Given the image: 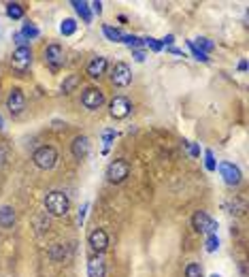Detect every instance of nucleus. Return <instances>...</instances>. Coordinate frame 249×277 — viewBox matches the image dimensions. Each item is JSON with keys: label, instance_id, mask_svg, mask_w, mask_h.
I'll use <instances>...</instances> for the list:
<instances>
[{"label": "nucleus", "instance_id": "6", "mask_svg": "<svg viewBox=\"0 0 249 277\" xmlns=\"http://www.w3.org/2000/svg\"><path fill=\"white\" fill-rule=\"evenodd\" d=\"M7 109L9 113L17 117L23 113V109H26V94H23L19 88H13L9 92V98H7Z\"/></svg>", "mask_w": 249, "mask_h": 277}, {"label": "nucleus", "instance_id": "20", "mask_svg": "<svg viewBox=\"0 0 249 277\" xmlns=\"http://www.w3.org/2000/svg\"><path fill=\"white\" fill-rule=\"evenodd\" d=\"M60 32L64 34V37H73V34L77 32V21L73 17H66L62 23H60Z\"/></svg>", "mask_w": 249, "mask_h": 277}, {"label": "nucleus", "instance_id": "41", "mask_svg": "<svg viewBox=\"0 0 249 277\" xmlns=\"http://www.w3.org/2000/svg\"><path fill=\"white\" fill-rule=\"evenodd\" d=\"M0 162H3V149H0Z\"/></svg>", "mask_w": 249, "mask_h": 277}, {"label": "nucleus", "instance_id": "2", "mask_svg": "<svg viewBox=\"0 0 249 277\" xmlns=\"http://www.w3.org/2000/svg\"><path fill=\"white\" fill-rule=\"evenodd\" d=\"M32 162L37 164L41 171H51V168L56 166V162H58V152H56V147H51V145H41L37 152L32 154Z\"/></svg>", "mask_w": 249, "mask_h": 277}, {"label": "nucleus", "instance_id": "33", "mask_svg": "<svg viewBox=\"0 0 249 277\" xmlns=\"http://www.w3.org/2000/svg\"><path fill=\"white\" fill-rule=\"evenodd\" d=\"M183 143H185V147L189 149V154H192V156H200V149H198V147L194 145L192 141H183Z\"/></svg>", "mask_w": 249, "mask_h": 277}, {"label": "nucleus", "instance_id": "23", "mask_svg": "<svg viewBox=\"0 0 249 277\" xmlns=\"http://www.w3.org/2000/svg\"><path fill=\"white\" fill-rule=\"evenodd\" d=\"M185 277H203V267L198 262H189L185 267Z\"/></svg>", "mask_w": 249, "mask_h": 277}, {"label": "nucleus", "instance_id": "10", "mask_svg": "<svg viewBox=\"0 0 249 277\" xmlns=\"http://www.w3.org/2000/svg\"><path fill=\"white\" fill-rule=\"evenodd\" d=\"M11 64H13L15 70L23 73V70L32 64V49L30 47H15L13 56H11Z\"/></svg>", "mask_w": 249, "mask_h": 277}, {"label": "nucleus", "instance_id": "27", "mask_svg": "<svg viewBox=\"0 0 249 277\" xmlns=\"http://www.w3.org/2000/svg\"><path fill=\"white\" fill-rule=\"evenodd\" d=\"M217 247H219V239H217L215 233H211L207 237V251H209V254H213V251H217Z\"/></svg>", "mask_w": 249, "mask_h": 277}, {"label": "nucleus", "instance_id": "16", "mask_svg": "<svg viewBox=\"0 0 249 277\" xmlns=\"http://www.w3.org/2000/svg\"><path fill=\"white\" fill-rule=\"evenodd\" d=\"M15 209L11 207V205H3L0 207V228H11L15 224Z\"/></svg>", "mask_w": 249, "mask_h": 277}, {"label": "nucleus", "instance_id": "12", "mask_svg": "<svg viewBox=\"0 0 249 277\" xmlns=\"http://www.w3.org/2000/svg\"><path fill=\"white\" fill-rule=\"evenodd\" d=\"M88 241H90V247H92L94 251H98V254L109 247V235H106L102 228H96V231H92L90 237H88Z\"/></svg>", "mask_w": 249, "mask_h": 277}, {"label": "nucleus", "instance_id": "3", "mask_svg": "<svg viewBox=\"0 0 249 277\" xmlns=\"http://www.w3.org/2000/svg\"><path fill=\"white\" fill-rule=\"evenodd\" d=\"M111 83L115 88H128L132 83V70L126 62H117L111 70Z\"/></svg>", "mask_w": 249, "mask_h": 277}, {"label": "nucleus", "instance_id": "28", "mask_svg": "<svg viewBox=\"0 0 249 277\" xmlns=\"http://www.w3.org/2000/svg\"><path fill=\"white\" fill-rule=\"evenodd\" d=\"M205 166H207V171H215L217 168V162H215V156H213L211 149L205 152Z\"/></svg>", "mask_w": 249, "mask_h": 277}, {"label": "nucleus", "instance_id": "14", "mask_svg": "<svg viewBox=\"0 0 249 277\" xmlns=\"http://www.w3.org/2000/svg\"><path fill=\"white\" fill-rule=\"evenodd\" d=\"M70 152H73V156L75 158H86V156L90 154V139L86 137V135H79V137H75V141L70 143Z\"/></svg>", "mask_w": 249, "mask_h": 277}, {"label": "nucleus", "instance_id": "31", "mask_svg": "<svg viewBox=\"0 0 249 277\" xmlns=\"http://www.w3.org/2000/svg\"><path fill=\"white\" fill-rule=\"evenodd\" d=\"M122 43H126L128 47H136V45H141V39L134 37V34H124V37H122Z\"/></svg>", "mask_w": 249, "mask_h": 277}, {"label": "nucleus", "instance_id": "5", "mask_svg": "<svg viewBox=\"0 0 249 277\" xmlns=\"http://www.w3.org/2000/svg\"><path fill=\"white\" fill-rule=\"evenodd\" d=\"M130 111H132V103H130L126 96H113L111 103H109V115L115 117V119H124L130 115Z\"/></svg>", "mask_w": 249, "mask_h": 277}, {"label": "nucleus", "instance_id": "19", "mask_svg": "<svg viewBox=\"0 0 249 277\" xmlns=\"http://www.w3.org/2000/svg\"><path fill=\"white\" fill-rule=\"evenodd\" d=\"M21 34H23V39L26 41H30V39H39V28L34 26V23H30V21H23V26H21Z\"/></svg>", "mask_w": 249, "mask_h": 277}, {"label": "nucleus", "instance_id": "24", "mask_svg": "<svg viewBox=\"0 0 249 277\" xmlns=\"http://www.w3.org/2000/svg\"><path fill=\"white\" fill-rule=\"evenodd\" d=\"M51 260H66L68 258V254H66V247L64 245H60V243H58V245H53V249H51Z\"/></svg>", "mask_w": 249, "mask_h": 277}, {"label": "nucleus", "instance_id": "30", "mask_svg": "<svg viewBox=\"0 0 249 277\" xmlns=\"http://www.w3.org/2000/svg\"><path fill=\"white\" fill-rule=\"evenodd\" d=\"M143 43H145V45L149 47L151 52H162V43H160L158 39H151V37H147V39H145Z\"/></svg>", "mask_w": 249, "mask_h": 277}, {"label": "nucleus", "instance_id": "34", "mask_svg": "<svg viewBox=\"0 0 249 277\" xmlns=\"http://www.w3.org/2000/svg\"><path fill=\"white\" fill-rule=\"evenodd\" d=\"M13 39H15L17 47H28V41H26V39H23V34H21V32H17V34H15V37H13Z\"/></svg>", "mask_w": 249, "mask_h": 277}, {"label": "nucleus", "instance_id": "35", "mask_svg": "<svg viewBox=\"0 0 249 277\" xmlns=\"http://www.w3.org/2000/svg\"><path fill=\"white\" fill-rule=\"evenodd\" d=\"M88 207H90V205L88 203H83L81 205V209H79V222L83 224V220H86V211H88Z\"/></svg>", "mask_w": 249, "mask_h": 277}, {"label": "nucleus", "instance_id": "21", "mask_svg": "<svg viewBox=\"0 0 249 277\" xmlns=\"http://www.w3.org/2000/svg\"><path fill=\"white\" fill-rule=\"evenodd\" d=\"M102 34H104V37L109 39V41H113V43H122V37H124V32H120L117 28L106 26V23L102 26Z\"/></svg>", "mask_w": 249, "mask_h": 277}, {"label": "nucleus", "instance_id": "36", "mask_svg": "<svg viewBox=\"0 0 249 277\" xmlns=\"http://www.w3.org/2000/svg\"><path fill=\"white\" fill-rule=\"evenodd\" d=\"M90 7L94 9V13H98V15L102 13V3H100V0H94V3H92Z\"/></svg>", "mask_w": 249, "mask_h": 277}, {"label": "nucleus", "instance_id": "11", "mask_svg": "<svg viewBox=\"0 0 249 277\" xmlns=\"http://www.w3.org/2000/svg\"><path fill=\"white\" fill-rule=\"evenodd\" d=\"M43 58H45V62L49 64L51 68H60L64 64V49L58 43H51V45L45 47Z\"/></svg>", "mask_w": 249, "mask_h": 277}, {"label": "nucleus", "instance_id": "8", "mask_svg": "<svg viewBox=\"0 0 249 277\" xmlns=\"http://www.w3.org/2000/svg\"><path fill=\"white\" fill-rule=\"evenodd\" d=\"M192 226L196 228L198 233H207V235H211V233L217 231V222L211 220V215H209L207 211H196V213L192 215Z\"/></svg>", "mask_w": 249, "mask_h": 277}, {"label": "nucleus", "instance_id": "22", "mask_svg": "<svg viewBox=\"0 0 249 277\" xmlns=\"http://www.w3.org/2000/svg\"><path fill=\"white\" fill-rule=\"evenodd\" d=\"M7 15L11 19H21L23 17V7L19 3H9L7 5Z\"/></svg>", "mask_w": 249, "mask_h": 277}, {"label": "nucleus", "instance_id": "39", "mask_svg": "<svg viewBox=\"0 0 249 277\" xmlns=\"http://www.w3.org/2000/svg\"><path fill=\"white\" fill-rule=\"evenodd\" d=\"M239 70H241V73H245V70H247V62H245V60H241V62H239Z\"/></svg>", "mask_w": 249, "mask_h": 277}, {"label": "nucleus", "instance_id": "13", "mask_svg": "<svg viewBox=\"0 0 249 277\" xmlns=\"http://www.w3.org/2000/svg\"><path fill=\"white\" fill-rule=\"evenodd\" d=\"M106 68H109V62H106V58L98 56V58L90 60V64H88V68H86V73H88L92 79H100V77L106 73Z\"/></svg>", "mask_w": 249, "mask_h": 277}, {"label": "nucleus", "instance_id": "42", "mask_svg": "<svg viewBox=\"0 0 249 277\" xmlns=\"http://www.w3.org/2000/svg\"><path fill=\"white\" fill-rule=\"evenodd\" d=\"M211 277H222V275H217V273H213V275H211Z\"/></svg>", "mask_w": 249, "mask_h": 277}, {"label": "nucleus", "instance_id": "9", "mask_svg": "<svg viewBox=\"0 0 249 277\" xmlns=\"http://www.w3.org/2000/svg\"><path fill=\"white\" fill-rule=\"evenodd\" d=\"M215 171H219V175L224 177V182H226L228 186H239L241 184V168L232 164V162H219Z\"/></svg>", "mask_w": 249, "mask_h": 277}, {"label": "nucleus", "instance_id": "40", "mask_svg": "<svg viewBox=\"0 0 249 277\" xmlns=\"http://www.w3.org/2000/svg\"><path fill=\"white\" fill-rule=\"evenodd\" d=\"M5 126V119H3V115H0V128H3Z\"/></svg>", "mask_w": 249, "mask_h": 277}, {"label": "nucleus", "instance_id": "38", "mask_svg": "<svg viewBox=\"0 0 249 277\" xmlns=\"http://www.w3.org/2000/svg\"><path fill=\"white\" fill-rule=\"evenodd\" d=\"M134 60H136V62H143V60H145V54H143V52H134Z\"/></svg>", "mask_w": 249, "mask_h": 277}, {"label": "nucleus", "instance_id": "17", "mask_svg": "<svg viewBox=\"0 0 249 277\" xmlns=\"http://www.w3.org/2000/svg\"><path fill=\"white\" fill-rule=\"evenodd\" d=\"M79 83H81V75L73 73V75H68V77H64V81H62V86H60V90H62L64 94H70V92H75V90L79 88Z\"/></svg>", "mask_w": 249, "mask_h": 277}, {"label": "nucleus", "instance_id": "1", "mask_svg": "<svg viewBox=\"0 0 249 277\" xmlns=\"http://www.w3.org/2000/svg\"><path fill=\"white\" fill-rule=\"evenodd\" d=\"M45 209L49 211L51 215H56V218H62V215H66L70 211V198H68V194H64V192H60V190H51L49 194L45 196Z\"/></svg>", "mask_w": 249, "mask_h": 277}, {"label": "nucleus", "instance_id": "4", "mask_svg": "<svg viewBox=\"0 0 249 277\" xmlns=\"http://www.w3.org/2000/svg\"><path fill=\"white\" fill-rule=\"evenodd\" d=\"M128 175H130V164L126 162V160H113L111 164H109V168H106V177H109V182L111 184H122V182H126L128 179Z\"/></svg>", "mask_w": 249, "mask_h": 277}, {"label": "nucleus", "instance_id": "32", "mask_svg": "<svg viewBox=\"0 0 249 277\" xmlns=\"http://www.w3.org/2000/svg\"><path fill=\"white\" fill-rule=\"evenodd\" d=\"M37 226H39V231H45V228H49V218H47V213L43 215V218H37Z\"/></svg>", "mask_w": 249, "mask_h": 277}, {"label": "nucleus", "instance_id": "29", "mask_svg": "<svg viewBox=\"0 0 249 277\" xmlns=\"http://www.w3.org/2000/svg\"><path fill=\"white\" fill-rule=\"evenodd\" d=\"M117 137V132L115 130H104V135H102V143H104V152L109 149V145L113 143V139Z\"/></svg>", "mask_w": 249, "mask_h": 277}, {"label": "nucleus", "instance_id": "26", "mask_svg": "<svg viewBox=\"0 0 249 277\" xmlns=\"http://www.w3.org/2000/svg\"><path fill=\"white\" fill-rule=\"evenodd\" d=\"M192 43H194V45L198 47L200 52H205L207 56H209V52L213 49V47H215V45H213V43H211L209 39H196V41H192Z\"/></svg>", "mask_w": 249, "mask_h": 277}, {"label": "nucleus", "instance_id": "18", "mask_svg": "<svg viewBox=\"0 0 249 277\" xmlns=\"http://www.w3.org/2000/svg\"><path fill=\"white\" fill-rule=\"evenodd\" d=\"M75 7V11H77V15L86 21V23H90L92 21V13H90V5L88 3H83V0H73V3H70Z\"/></svg>", "mask_w": 249, "mask_h": 277}, {"label": "nucleus", "instance_id": "37", "mask_svg": "<svg viewBox=\"0 0 249 277\" xmlns=\"http://www.w3.org/2000/svg\"><path fill=\"white\" fill-rule=\"evenodd\" d=\"M173 43H175V37H173V34H166V37L162 39V47H164V45H169V47H171Z\"/></svg>", "mask_w": 249, "mask_h": 277}, {"label": "nucleus", "instance_id": "7", "mask_svg": "<svg viewBox=\"0 0 249 277\" xmlns=\"http://www.w3.org/2000/svg\"><path fill=\"white\" fill-rule=\"evenodd\" d=\"M81 105L90 111H96L104 105V92L98 88H88L86 92L81 94Z\"/></svg>", "mask_w": 249, "mask_h": 277}, {"label": "nucleus", "instance_id": "25", "mask_svg": "<svg viewBox=\"0 0 249 277\" xmlns=\"http://www.w3.org/2000/svg\"><path fill=\"white\" fill-rule=\"evenodd\" d=\"M187 47H189V52H192V56H194L196 60H200V62H209V56H207L205 52H200L192 41H187Z\"/></svg>", "mask_w": 249, "mask_h": 277}, {"label": "nucleus", "instance_id": "15", "mask_svg": "<svg viewBox=\"0 0 249 277\" xmlns=\"http://www.w3.org/2000/svg\"><path fill=\"white\" fill-rule=\"evenodd\" d=\"M88 275L90 277H104L106 275V264L102 256H94L88 262Z\"/></svg>", "mask_w": 249, "mask_h": 277}]
</instances>
